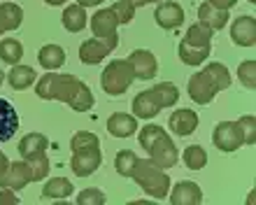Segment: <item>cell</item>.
Listing matches in <instances>:
<instances>
[{
    "instance_id": "1",
    "label": "cell",
    "mask_w": 256,
    "mask_h": 205,
    "mask_svg": "<svg viewBox=\"0 0 256 205\" xmlns=\"http://www.w3.org/2000/svg\"><path fill=\"white\" fill-rule=\"evenodd\" d=\"M38 98L42 100H61L74 112H88L94 108V94L86 84L74 75H56L54 70L38 80Z\"/></svg>"
},
{
    "instance_id": "2",
    "label": "cell",
    "mask_w": 256,
    "mask_h": 205,
    "mask_svg": "<svg viewBox=\"0 0 256 205\" xmlns=\"http://www.w3.org/2000/svg\"><path fill=\"white\" fill-rule=\"evenodd\" d=\"M130 178L138 182L142 192L152 196L156 200H163L168 196V189H170V178L168 172L158 168L156 164H152L149 158H138L133 166V170H130Z\"/></svg>"
},
{
    "instance_id": "3",
    "label": "cell",
    "mask_w": 256,
    "mask_h": 205,
    "mask_svg": "<svg viewBox=\"0 0 256 205\" xmlns=\"http://www.w3.org/2000/svg\"><path fill=\"white\" fill-rule=\"evenodd\" d=\"M133 80H135L133 68H130V63L124 61V58L112 61L100 75L102 89H105V94H110V96H122V94H126V91L130 89Z\"/></svg>"
},
{
    "instance_id": "4",
    "label": "cell",
    "mask_w": 256,
    "mask_h": 205,
    "mask_svg": "<svg viewBox=\"0 0 256 205\" xmlns=\"http://www.w3.org/2000/svg\"><path fill=\"white\" fill-rule=\"evenodd\" d=\"M116 26H119V19L112 10H98L91 19V30H94V38L100 40L110 52H114L119 47V35H116Z\"/></svg>"
},
{
    "instance_id": "5",
    "label": "cell",
    "mask_w": 256,
    "mask_h": 205,
    "mask_svg": "<svg viewBox=\"0 0 256 205\" xmlns=\"http://www.w3.org/2000/svg\"><path fill=\"white\" fill-rule=\"evenodd\" d=\"M186 91H189V96L194 102L208 105V102H212L214 96L219 94V86H216V82L212 80V75H210L208 70H200V72H194V75H191Z\"/></svg>"
},
{
    "instance_id": "6",
    "label": "cell",
    "mask_w": 256,
    "mask_h": 205,
    "mask_svg": "<svg viewBox=\"0 0 256 205\" xmlns=\"http://www.w3.org/2000/svg\"><path fill=\"white\" fill-rule=\"evenodd\" d=\"M149 161L156 164L158 168H172L177 164V158H180V152H177L175 142H172V138H168V133H161V136L156 138L154 142L149 144Z\"/></svg>"
},
{
    "instance_id": "7",
    "label": "cell",
    "mask_w": 256,
    "mask_h": 205,
    "mask_svg": "<svg viewBox=\"0 0 256 205\" xmlns=\"http://www.w3.org/2000/svg\"><path fill=\"white\" fill-rule=\"evenodd\" d=\"M212 140H214V147L219 152H236L244 144L242 130L238 126V122H222L214 126V133H212Z\"/></svg>"
},
{
    "instance_id": "8",
    "label": "cell",
    "mask_w": 256,
    "mask_h": 205,
    "mask_svg": "<svg viewBox=\"0 0 256 205\" xmlns=\"http://www.w3.org/2000/svg\"><path fill=\"white\" fill-rule=\"evenodd\" d=\"M102 164V154L100 147H86V150H77L72 152V161H70V170L77 178H88L94 175Z\"/></svg>"
},
{
    "instance_id": "9",
    "label": "cell",
    "mask_w": 256,
    "mask_h": 205,
    "mask_svg": "<svg viewBox=\"0 0 256 205\" xmlns=\"http://www.w3.org/2000/svg\"><path fill=\"white\" fill-rule=\"evenodd\" d=\"M33 182V170L28 161H14V164L7 166V170L0 175V186L5 189H12V192H21L26 184Z\"/></svg>"
},
{
    "instance_id": "10",
    "label": "cell",
    "mask_w": 256,
    "mask_h": 205,
    "mask_svg": "<svg viewBox=\"0 0 256 205\" xmlns=\"http://www.w3.org/2000/svg\"><path fill=\"white\" fill-rule=\"evenodd\" d=\"M133 68V75L138 80H152L158 72V63H156V56L149 52V49H135L133 54L126 58Z\"/></svg>"
},
{
    "instance_id": "11",
    "label": "cell",
    "mask_w": 256,
    "mask_h": 205,
    "mask_svg": "<svg viewBox=\"0 0 256 205\" xmlns=\"http://www.w3.org/2000/svg\"><path fill=\"white\" fill-rule=\"evenodd\" d=\"M230 38L238 47H252L256 42V19L250 14H240L233 26H230Z\"/></svg>"
},
{
    "instance_id": "12",
    "label": "cell",
    "mask_w": 256,
    "mask_h": 205,
    "mask_svg": "<svg viewBox=\"0 0 256 205\" xmlns=\"http://www.w3.org/2000/svg\"><path fill=\"white\" fill-rule=\"evenodd\" d=\"M154 19H156V24H158L161 28L172 30V28H180L184 24V10H182L180 2L168 0V2H161V5L156 7Z\"/></svg>"
},
{
    "instance_id": "13",
    "label": "cell",
    "mask_w": 256,
    "mask_h": 205,
    "mask_svg": "<svg viewBox=\"0 0 256 205\" xmlns=\"http://www.w3.org/2000/svg\"><path fill=\"white\" fill-rule=\"evenodd\" d=\"M170 130L175 133V136H191L196 128H198V114H196L194 110L189 108H182V110H177V112H172L170 114V122H168Z\"/></svg>"
},
{
    "instance_id": "14",
    "label": "cell",
    "mask_w": 256,
    "mask_h": 205,
    "mask_svg": "<svg viewBox=\"0 0 256 205\" xmlns=\"http://www.w3.org/2000/svg\"><path fill=\"white\" fill-rule=\"evenodd\" d=\"M19 130V112L5 98H0V142L12 140V136Z\"/></svg>"
},
{
    "instance_id": "15",
    "label": "cell",
    "mask_w": 256,
    "mask_h": 205,
    "mask_svg": "<svg viewBox=\"0 0 256 205\" xmlns=\"http://www.w3.org/2000/svg\"><path fill=\"white\" fill-rule=\"evenodd\" d=\"M202 200V192L196 182H180L170 194V203L172 205H198Z\"/></svg>"
},
{
    "instance_id": "16",
    "label": "cell",
    "mask_w": 256,
    "mask_h": 205,
    "mask_svg": "<svg viewBox=\"0 0 256 205\" xmlns=\"http://www.w3.org/2000/svg\"><path fill=\"white\" fill-rule=\"evenodd\" d=\"M108 130L114 138H130L138 130V119L126 112H116L108 119Z\"/></svg>"
},
{
    "instance_id": "17",
    "label": "cell",
    "mask_w": 256,
    "mask_h": 205,
    "mask_svg": "<svg viewBox=\"0 0 256 205\" xmlns=\"http://www.w3.org/2000/svg\"><path fill=\"white\" fill-rule=\"evenodd\" d=\"M198 21L202 26H208L210 30H222L228 24V10H216L210 2H202L198 7Z\"/></svg>"
},
{
    "instance_id": "18",
    "label": "cell",
    "mask_w": 256,
    "mask_h": 205,
    "mask_svg": "<svg viewBox=\"0 0 256 205\" xmlns=\"http://www.w3.org/2000/svg\"><path fill=\"white\" fill-rule=\"evenodd\" d=\"M133 112L138 119H152V116H156L161 112V105L156 102L152 91H140L133 100Z\"/></svg>"
},
{
    "instance_id": "19",
    "label": "cell",
    "mask_w": 256,
    "mask_h": 205,
    "mask_svg": "<svg viewBox=\"0 0 256 205\" xmlns=\"http://www.w3.org/2000/svg\"><path fill=\"white\" fill-rule=\"evenodd\" d=\"M210 52H212V44L200 47V44H191V42H186V40L180 42V58H182V63H186V66H200V63H205Z\"/></svg>"
},
{
    "instance_id": "20",
    "label": "cell",
    "mask_w": 256,
    "mask_h": 205,
    "mask_svg": "<svg viewBox=\"0 0 256 205\" xmlns=\"http://www.w3.org/2000/svg\"><path fill=\"white\" fill-rule=\"evenodd\" d=\"M38 61L44 70H58L63 68V63H66V49L58 47V44H44L40 49V54H38Z\"/></svg>"
},
{
    "instance_id": "21",
    "label": "cell",
    "mask_w": 256,
    "mask_h": 205,
    "mask_svg": "<svg viewBox=\"0 0 256 205\" xmlns=\"http://www.w3.org/2000/svg\"><path fill=\"white\" fill-rule=\"evenodd\" d=\"M108 54H110V49L105 47L100 40H96V38L82 42V47H80V61L86 63V66H96V63H100Z\"/></svg>"
},
{
    "instance_id": "22",
    "label": "cell",
    "mask_w": 256,
    "mask_h": 205,
    "mask_svg": "<svg viewBox=\"0 0 256 205\" xmlns=\"http://www.w3.org/2000/svg\"><path fill=\"white\" fill-rule=\"evenodd\" d=\"M35 77L38 75H35V70L30 68V66L16 63V66H12V70L7 72V82H10V86H12L14 91H24L35 82Z\"/></svg>"
},
{
    "instance_id": "23",
    "label": "cell",
    "mask_w": 256,
    "mask_h": 205,
    "mask_svg": "<svg viewBox=\"0 0 256 205\" xmlns=\"http://www.w3.org/2000/svg\"><path fill=\"white\" fill-rule=\"evenodd\" d=\"M47 150H49V140H47V136H42V133H30V136L21 138V142H19V154L24 158L44 154Z\"/></svg>"
},
{
    "instance_id": "24",
    "label": "cell",
    "mask_w": 256,
    "mask_h": 205,
    "mask_svg": "<svg viewBox=\"0 0 256 205\" xmlns=\"http://www.w3.org/2000/svg\"><path fill=\"white\" fill-rule=\"evenodd\" d=\"M24 21V10L14 2H2L0 5V30L7 33V30H16Z\"/></svg>"
},
{
    "instance_id": "25",
    "label": "cell",
    "mask_w": 256,
    "mask_h": 205,
    "mask_svg": "<svg viewBox=\"0 0 256 205\" xmlns=\"http://www.w3.org/2000/svg\"><path fill=\"white\" fill-rule=\"evenodd\" d=\"M72 192H74V186L68 178H54L42 186V196L44 198H56V200H63L68 196H72Z\"/></svg>"
},
{
    "instance_id": "26",
    "label": "cell",
    "mask_w": 256,
    "mask_h": 205,
    "mask_svg": "<svg viewBox=\"0 0 256 205\" xmlns=\"http://www.w3.org/2000/svg\"><path fill=\"white\" fill-rule=\"evenodd\" d=\"M86 19L88 16L82 5H70L63 10V26H66V30H70V33L84 30V28H86Z\"/></svg>"
},
{
    "instance_id": "27",
    "label": "cell",
    "mask_w": 256,
    "mask_h": 205,
    "mask_svg": "<svg viewBox=\"0 0 256 205\" xmlns=\"http://www.w3.org/2000/svg\"><path fill=\"white\" fill-rule=\"evenodd\" d=\"M152 94H154L156 102L163 108H172L177 102V98H180V91H177V86L172 82H161V84H156L154 89H152Z\"/></svg>"
},
{
    "instance_id": "28",
    "label": "cell",
    "mask_w": 256,
    "mask_h": 205,
    "mask_svg": "<svg viewBox=\"0 0 256 205\" xmlns=\"http://www.w3.org/2000/svg\"><path fill=\"white\" fill-rule=\"evenodd\" d=\"M21 56H24V44L19 40H14V38H5V40L0 42V58L10 66H16L21 61Z\"/></svg>"
},
{
    "instance_id": "29",
    "label": "cell",
    "mask_w": 256,
    "mask_h": 205,
    "mask_svg": "<svg viewBox=\"0 0 256 205\" xmlns=\"http://www.w3.org/2000/svg\"><path fill=\"white\" fill-rule=\"evenodd\" d=\"M205 164H208V154L200 144H191L184 150V166L189 170H200V168H205Z\"/></svg>"
},
{
    "instance_id": "30",
    "label": "cell",
    "mask_w": 256,
    "mask_h": 205,
    "mask_svg": "<svg viewBox=\"0 0 256 205\" xmlns=\"http://www.w3.org/2000/svg\"><path fill=\"white\" fill-rule=\"evenodd\" d=\"M212 33H214V30H210L208 26H202L200 21H198V24H194V26L186 28V38H184V40L191 42V44H200V47H205V44L212 42Z\"/></svg>"
},
{
    "instance_id": "31",
    "label": "cell",
    "mask_w": 256,
    "mask_h": 205,
    "mask_svg": "<svg viewBox=\"0 0 256 205\" xmlns=\"http://www.w3.org/2000/svg\"><path fill=\"white\" fill-rule=\"evenodd\" d=\"M135 161H138L135 152H130V150H122L119 154H116V158H114V168H116V172H119L122 178H130V170H133Z\"/></svg>"
},
{
    "instance_id": "32",
    "label": "cell",
    "mask_w": 256,
    "mask_h": 205,
    "mask_svg": "<svg viewBox=\"0 0 256 205\" xmlns=\"http://www.w3.org/2000/svg\"><path fill=\"white\" fill-rule=\"evenodd\" d=\"M86 147H100V138L96 133H88V130L74 133L72 140H70V150L77 152V150H86Z\"/></svg>"
},
{
    "instance_id": "33",
    "label": "cell",
    "mask_w": 256,
    "mask_h": 205,
    "mask_svg": "<svg viewBox=\"0 0 256 205\" xmlns=\"http://www.w3.org/2000/svg\"><path fill=\"white\" fill-rule=\"evenodd\" d=\"M24 161H28L30 170H33V182H40V180L47 178V172H49V158H47V152H44V154H38V156L24 158Z\"/></svg>"
},
{
    "instance_id": "34",
    "label": "cell",
    "mask_w": 256,
    "mask_h": 205,
    "mask_svg": "<svg viewBox=\"0 0 256 205\" xmlns=\"http://www.w3.org/2000/svg\"><path fill=\"white\" fill-rule=\"evenodd\" d=\"M205 70L212 75V80L216 82L219 91H224V89H228V86H230V72H228V68H226V66H222V63H210Z\"/></svg>"
},
{
    "instance_id": "35",
    "label": "cell",
    "mask_w": 256,
    "mask_h": 205,
    "mask_svg": "<svg viewBox=\"0 0 256 205\" xmlns=\"http://www.w3.org/2000/svg\"><path fill=\"white\" fill-rule=\"evenodd\" d=\"M238 77H240L242 86L254 89L256 86V63L254 61H242L240 63V68H238Z\"/></svg>"
},
{
    "instance_id": "36",
    "label": "cell",
    "mask_w": 256,
    "mask_h": 205,
    "mask_svg": "<svg viewBox=\"0 0 256 205\" xmlns=\"http://www.w3.org/2000/svg\"><path fill=\"white\" fill-rule=\"evenodd\" d=\"M110 10L116 14L119 24H130V21H133V16H135V5L130 2V0H119V2H114Z\"/></svg>"
},
{
    "instance_id": "37",
    "label": "cell",
    "mask_w": 256,
    "mask_h": 205,
    "mask_svg": "<svg viewBox=\"0 0 256 205\" xmlns=\"http://www.w3.org/2000/svg\"><path fill=\"white\" fill-rule=\"evenodd\" d=\"M238 126L242 130V138H244V144H254V138H256V119L252 114H244L238 119Z\"/></svg>"
},
{
    "instance_id": "38",
    "label": "cell",
    "mask_w": 256,
    "mask_h": 205,
    "mask_svg": "<svg viewBox=\"0 0 256 205\" xmlns=\"http://www.w3.org/2000/svg\"><path fill=\"white\" fill-rule=\"evenodd\" d=\"M77 203L80 205H102L105 203V194L98 192V189H84L77 196Z\"/></svg>"
},
{
    "instance_id": "39",
    "label": "cell",
    "mask_w": 256,
    "mask_h": 205,
    "mask_svg": "<svg viewBox=\"0 0 256 205\" xmlns=\"http://www.w3.org/2000/svg\"><path fill=\"white\" fill-rule=\"evenodd\" d=\"M0 205H19V196L12 189H0Z\"/></svg>"
},
{
    "instance_id": "40",
    "label": "cell",
    "mask_w": 256,
    "mask_h": 205,
    "mask_svg": "<svg viewBox=\"0 0 256 205\" xmlns=\"http://www.w3.org/2000/svg\"><path fill=\"white\" fill-rule=\"evenodd\" d=\"M212 7H216V10H230V7L236 5L238 0H208Z\"/></svg>"
},
{
    "instance_id": "41",
    "label": "cell",
    "mask_w": 256,
    "mask_h": 205,
    "mask_svg": "<svg viewBox=\"0 0 256 205\" xmlns=\"http://www.w3.org/2000/svg\"><path fill=\"white\" fill-rule=\"evenodd\" d=\"M102 0H77V5L82 7H94V5H100Z\"/></svg>"
},
{
    "instance_id": "42",
    "label": "cell",
    "mask_w": 256,
    "mask_h": 205,
    "mask_svg": "<svg viewBox=\"0 0 256 205\" xmlns=\"http://www.w3.org/2000/svg\"><path fill=\"white\" fill-rule=\"evenodd\" d=\"M7 166H10V161H7V156L2 154V152H0V175L7 170Z\"/></svg>"
},
{
    "instance_id": "43",
    "label": "cell",
    "mask_w": 256,
    "mask_h": 205,
    "mask_svg": "<svg viewBox=\"0 0 256 205\" xmlns=\"http://www.w3.org/2000/svg\"><path fill=\"white\" fill-rule=\"evenodd\" d=\"M130 2H133L135 7H142V5H149V2H152V0H130Z\"/></svg>"
},
{
    "instance_id": "44",
    "label": "cell",
    "mask_w": 256,
    "mask_h": 205,
    "mask_svg": "<svg viewBox=\"0 0 256 205\" xmlns=\"http://www.w3.org/2000/svg\"><path fill=\"white\" fill-rule=\"evenodd\" d=\"M44 2H47V5H63L66 0H44Z\"/></svg>"
},
{
    "instance_id": "45",
    "label": "cell",
    "mask_w": 256,
    "mask_h": 205,
    "mask_svg": "<svg viewBox=\"0 0 256 205\" xmlns=\"http://www.w3.org/2000/svg\"><path fill=\"white\" fill-rule=\"evenodd\" d=\"M5 77H7V75L2 72V70H0V84H2V80H5Z\"/></svg>"
},
{
    "instance_id": "46",
    "label": "cell",
    "mask_w": 256,
    "mask_h": 205,
    "mask_svg": "<svg viewBox=\"0 0 256 205\" xmlns=\"http://www.w3.org/2000/svg\"><path fill=\"white\" fill-rule=\"evenodd\" d=\"M152 2H161V0H152Z\"/></svg>"
},
{
    "instance_id": "47",
    "label": "cell",
    "mask_w": 256,
    "mask_h": 205,
    "mask_svg": "<svg viewBox=\"0 0 256 205\" xmlns=\"http://www.w3.org/2000/svg\"><path fill=\"white\" fill-rule=\"evenodd\" d=\"M250 2H256V0H250Z\"/></svg>"
},
{
    "instance_id": "48",
    "label": "cell",
    "mask_w": 256,
    "mask_h": 205,
    "mask_svg": "<svg viewBox=\"0 0 256 205\" xmlns=\"http://www.w3.org/2000/svg\"><path fill=\"white\" fill-rule=\"evenodd\" d=\"M0 35H2V30H0Z\"/></svg>"
}]
</instances>
